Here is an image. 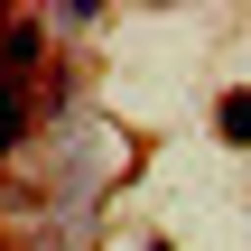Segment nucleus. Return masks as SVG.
Returning a JSON list of instances; mask_svg holds the SVG:
<instances>
[{
  "mask_svg": "<svg viewBox=\"0 0 251 251\" xmlns=\"http://www.w3.org/2000/svg\"><path fill=\"white\" fill-rule=\"evenodd\" d=\"M19 130H28V102H19V75L0 65V149H19Z\"/></svg>",
  "mask_w": 251,
  "mask_h": 251,
  "instance_id": "f257e3e1",
  "label": "nucleus"
},
{
  "mask_svg": "<svg viewBox=\"0 0 251 251\" xmlns=\"http://www.w3.org/2000/svg\"><path fill=\"white\" fill-rule=\"evenodd\" d=\"M224 140H251V93H233V102H224Z\"/></svg>",
  "mask_w": 251,
  "mask_h": 251,
  "instance_id": "f03ea898",
  "label": "nucleus"
}]
</instances>
